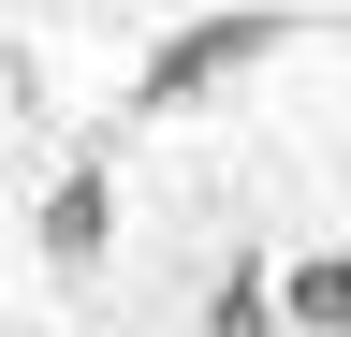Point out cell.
Instances as JSON below:
<instances>
[{"instance_id": "obj_1", "label": "cell", "mask_w": 351, "mask_h": 337, "mask_svg": "<svg viewBox=\"0 0 351 337\" xmlns=\"http://www.w3.org/2000/svg\"><path fill=\"white\" fill-rule=\"evenodd\" d=\"M293 0H219V15H191V30H161V45H147V73H132V117H191L205 89H234V73H263V59H278L293 45Z\"/></svg>"}, {"instance_id": "obj_4", "label": "cell", "mask_w": 351, "mask_h": 337, "mask_svg": "<svg viewBox=\"0 0 351 337\" xmlns=\"http://www.w3.org/2000/svg\"><path fill=\"white\" fill-rule=\"evenodd\" d=\"M205 337H278V279H263V249H234L205 293Z\"/></svg>"}, {"instance_id": "obj_2", "label": "cell", "mask_w": 351, "mask_h": 337, "mask_svg": "<svg viewBox=\"0 0 351 337\" xmlns=\"http://www.w3.org/2000/svg\"><path fill=\"white\" fill-rule=\"evenodd\" d=\"M29 249H44L59 279H88V264L117 249V176H103V161H73V176H44V205H29Z\"/></svg>"}, {"instance_id": "obj_3", "label": "cell", "mask_w": 351, "mask_h": 337, "mask_svg": "<svg viewBox=\"0 0 351 337\" xmlns=\"http://www.w3.org/2000/svg\"><path fill=\"white\" fill-rule=\"evenodd\" d=\"M278 337H351V249H307L278 279Z\"/></svg>"}]
</instances>
